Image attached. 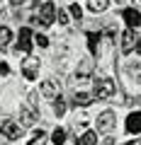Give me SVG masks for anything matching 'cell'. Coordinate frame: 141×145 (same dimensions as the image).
<instances>
[{"label":"cell","instance_id":"1","mask_svg":"<svg viewBox=\"0 0 141 145\" xmlns=\"http://www.w3.org/2000/svg\"><path fill=\"white\" fill-rule=\"evenodd\" d=\"M117 92L115 82H112L110 78H95L93 80V99H97V102H107V99H112Z\"/></svg>","mask_w":141,"mask_h":145},{"label":"cell","instance_id":"2","mask_svg":"<svg viewBox=\"0 0 141 145\" xmlns=\"http://www.w3.org/2000/svg\"><path fill=\"white\" fill-rule=\"evenodd\" d=\"M34 20L39 22L42 27H49V24H54L56 22V5L54 3H42V5L37 7V15H34Z\"/></svg>","mask_w":141,"mask_h":145},{"label":"cell","instance_id":"3","mask_svg":"<svg viewBox=\"0 0 141 145\" xmlns=\"http://www.w3.org/2000/svg\"><path fill=\"white\" fill-rule=\"evenodd\" d=\"M32 29L29 27H22L20 29V36H17V44H15V53H22V56H29L32 51Z\"/></svg>","mask_w":141,"mask_h":145},{"label":"cell","instance_id":"4","mask_svg":"<svg viewBox=\"0 0 141 145\" xmlns=\"http://www.w3.org/2000/svg\"><path fill=\"white\" fill-rule=\"evenodd\" d=\"M0 133L5 135L7 140H20L22 138V126L17 121H12V119H5L0 123Z\"/></svg>","mask_w":141,"mask_h":145},{"label":"cell","instance_id":"5","mask_svg":"<svg viewBox=\"0 0 141 145\" xmlns=\"http://www.w3.org/2000/svg\"><path fill=\"white\" fill-rule=\"evenodd\" d=\"M39 58H34V56H24V61H22V75H24L27 80H37V75H39Z\"/></svg>","mask_w":141,"mask_h":145},{"label":"cell","instance_id":"6","mask_svg":"<svg viewBox=\"0 0 141 145\" xmlns=\"http://www.w3.org/2000/svg\"><path fill=\"white\" fill-rule=\"evenodd\" d=\"M37 119H39V111L34 106H20V126L22 128H29V126H34L37 123Z\"/></svg>","mask_w":141,"mask_h":145},{"label":"cell","instance_id":"7","mask_svg":"<svg viewBox=\"0 0 141 145\" xmlns=\"http://www.w3.org/2000/svg\"><path fill=\"white\" fill-rule=\"evenodd\" d=\"M39 92H42L44 99H58L61 97V87H58L56 80H44L42 87H39Z\"/></svg>","mask_w":141,"mask_h":145},{"label":"cell","instance_id":"8","mask_svg":"<svg viewBox=\"0 0 141 145\" xmlns=\"http://www.w3.org/2000/svg\"><path fill=\"white\" fill-rule=\"evenodd\" d=\"M117 119H115V111H102V114L97 116V131L100 133H110L112 128H115Z\"/></svg>","mask_w":141,"mask_h":145},{"label":"cell","instance_id":"9","mask_svg":"<svg viewBox=\"0 0 141 145\" xmlns=\"http://www.w3.org/2000/svg\"><path fill=\"white\" fill-rule=\"evenodd\" d=\"M90 75H93V61L90 58H83L78 63V70H75V80L78 82H85V80H90Z\"/></svg>","mask_w":141,"mask_h":145},{"label":"cell","instance_id":"10","mask_svg":"<svg viewBox=\"0 0 141 145\" xmlns=\"http://www.w3.org/2000/svg\"><path fill=\"white\" fill-rule=\"evenodd\" d=\"M126 133H141V111H131L129 116H126V123H124Z\"/></svg>","mask_w":141,"mask_h":145},{"label":"cell","instance_id":"11","mask_svg":"<svg viewBox=\"0 0 141 145\" xmlns=\"http://www.w3.org/2000/svg\"><path fill=\"white\" fill-rule=\"evenodd\" d=\"M122 17H124V22L129 24V29H134V27L141 24V12L136 10V7H126V10H122Z\"/></svg>","mask_w":141,"mask_h":145},{"label":"cell","instance_id":"12","mask_svg":"<svg viewBox=\"0 0 141 145\" xmlns=\"http://www.w3.org/2000/svg\"><path fill=\"white\" fill-rule=\"evenodd\" d=\"M134 41H136L134 31H131V29H126L124 34H122V44H119L122 53H131V51H134Z\"/></svg>","mask_w":141,"mask_h":145},{"label":"cell","instance_id":"13","mask_svg":"<svg viewBox=\"0 0 141 145\" xmlns=\"http://www.w3.org/2000/svg\"><path fill=\"white\" fill-rule=\"evenodd\" d=\"M88 48L93 56H100V31H88Z\"/></svg>","mask_w":141,"mask_h":145},{"label":"cell","instance_id":"14","mask_svg":"<svg viewBox=\"0 0 141 145\" xmlns=\"http://www.w3.org/2000/svg\"><path fill=\"white\" fill-rule=\"evenodd\" d=\"M10 41H12V31H10V27H0V51H7Z\"/></svg>","mask_w":141,"mask_h":145},{"label":"cell","instance_id":"15","mask_svg":"<svg viewBox=\"0 0 141 145\" xmlns=\"http://www.w3.org/2000/svg\"><path fill=\"white\" fill-rule=\"evenodd\" d=\"M73 104L75 106H90V104H93V94L90 92H75Z\"/></svg>","mask_w":141,"mask_h":145},{"label":"cell","instance_id":"16","mask_svg":"<svg viewBox=\"0 0 141 145\" xmlns=\"http://www.w3.org/2000/svg\"><path fill=\"white\" fill-rule=\"evenodd\" d=\"M75 145H97V133H95V131H85V133L75 140Z\"/></svg>","mask_w":141,"mask_h":145},{"label":"cell","instance_id":"17","mask_svg":"<svg viewBox=\"0 0 141 145\" xmlns=\"http://www.w3.org/2000/svg\"><path fill=\"white\" fill-rule=\"evenodd\" d=\"M107 7H110V0H88V10L95 12V15L97 12H105Z\"/></svg>","mask_w":141,"mask_h":145},{"label":"cell","instance_id":"18","mask_svg":"<svg viewBox=\"0 0 141 145\" xmlns=\"http://www.w3.org/2000/svg\"><path fill=\"white\" fill-rule=\"evenodd\" d=\"M27 145H46V133H44L42 128H39V131H34Z\"/></svg>","mask_w":141,"mask_h":145},{"label":"cell","instance_id":"19","mask_svg":"<svg viewBox=\"0 0 141 145\" xmlns=\"http://www.w3.org/2000/svg\"><path fill=\"white\" fill-rule=\"evenodd\" d=\"M51 140H54V145H63L66 143V128H56L51 133Z\"/></svg>","mask_w":141,"mask_h":145},{"label":"cell","instance_id":"20","mask_svg":"<svg viewBox=\"0 0 141 145\" xmlns=\"http://www.w3.org/2000/svg\"><path fill=\"white\" fill-rule=\"evenodd\" d=\"M126 72H129L134 80L141 82V65H139V63H129V65H126Z\"/></svg>","mask_w":141,"mask_h":145},{"label":"cell","instance_id":"21","mask_svg":"<svg viewBox=\"0 0 141 145\" xmlns=\"http://www.w3.org/2000/svg\"><path fill=\"white\" fill-rule=\"evenodd\" d=\"M54 114H56L58 119H61V116L66 114V102H63L61 97H58V99H54Z\"/></svg>","mask_w":141,"mask_h":145},{"label":"cell","instance_id":"22","mask_svg":"<svg viewBox=\"0 0 141 145\" xmlns=\"http://www.w3.org/2000/svg\"><path fill=\"white\" fill-rule=\"evenodd\" d=\"M71 15H73L75 20L80 22V17H83V10H80V5H78V3H73V5H71Z\"/></svg>","mask_w":141,"mask_h":145},{"label":"cell","instance_id":"23","mask_svg":"<svg viewBox=\"0 0 141 145\" xmlns=\"http://www.w3.org/2000/svg\"><path fill=\"white\" fill-rule=\"evenodd\" d=\"M56 20H58V24H68V12L66 10H56Z\"/></svg>","mask_w":141,"mask_h":145},{"label":"cell","instance_id":"24","mask_svg":"<svg viewBox=\"0 0 141 145\" xmlns=\"http://www.w3.org/2000/svg\"><path fill=\"white\" fill-rule=\"evenodd\" d=\"M34 41H37L42 48H46V46H49V39H46L44 34H37V36H34Z\"/></svg>","mask_w":141,"mask_h":145},{"label":"cell","instance_id":"25","mask_svg":"<svg viewBox=\"0 0 141 145\" xmlns=\"http://www.w3.org/2000/svg\"><path fill=\"white\" fill-rule=\"evenodd\" d=\"M0 72H3V75H7V72H10V65H7V63H0Z\"/></svg>","mask_w":141,"mask_h":145},{"label":"cell","instance_id":"26","mask_svg":"<svg viewBox=\"0 0 141 145\" xmlns=\"http://www.w3.org/2000/svg\"><path fill=\"white\" fill-rule=\"evenodd\" d=\"M134 51H136V53H141V36L134 41Z\"/></svg>","mask_w":141,"mask_h":145},{"label":"cell","instance_id":"27","mask_svg":"<svg viewBox=\"0 0 141 145\" xmlns=\"http://www.w3.org/2000/svg\"><path fill=\"white\" fill-rule=\"evenodd\" d=\"M10 3H12V5H15V7H22V5H24V3H27V0H10Z\"/></svg>","mask_w":141,"mask_h":145},{"label":"cell","instance_id":"28","mask_svg":"<svg viewBox=\"0 0 141 145\" xmlns=\"http://www.w3.org/2000/svg\"><path fill=\"white\" fill-rule=\"evenodd\" d=\"M126 145H141V138H136V140H131V143H126Z\"/></svg>","mask_w":141,"mask_h":145},{"label":"cell","instance_id":"29","mask_svg":"<svg viewBox=\"0 0 141 145\" xmlns=\"http://www.w3.org/2000/svg\"><path fill=\"white\" fill-rule=\"evenodd\" d=\"M134 7H136V10H141V0H134Z\"/></svg>","mask_w":141,"mask_h":145},{"label":"cell","instance_id":"30","mask_svg":"<svg viewBox=\"0 0 141 145\" xmlns=\"http://www.w3.org/2000/svg\"><path fill=\"white\" fill-rule=\"evenodd\" d=\"M0 12H3V0H0Z\"/></svg>","mask_w":141,"mask_h":145}]
</instances>
